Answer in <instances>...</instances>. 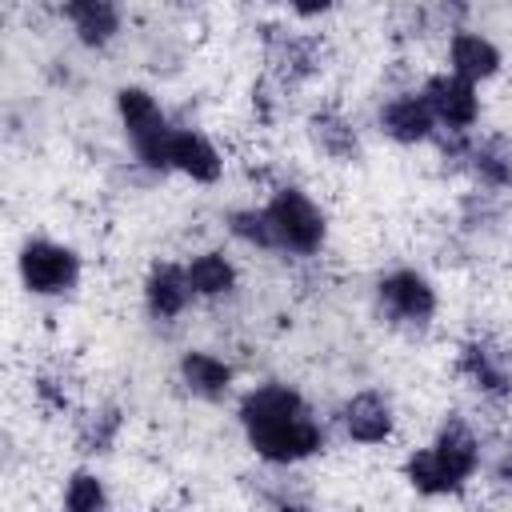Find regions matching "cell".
<instances>
[{
  "label": "cell",
  "mask_w": 512,
  "mask_h": 512,
  "mask_svg": "<svg viewBox=\"0 0 512 512\" xmlns=\"http://www.w3.org/2000/svg\"><path fill=\"white\" fill-rule=\"evenodd\" d=\"M236 424L252 456L268 468H300L328 448V428L312 400L288 380H260L240 392Z\"/></svg>",
  "instance_id": "cell-1"
},
{
  "label": "cell",
  "mask_w": 512,
  "mask_h": 512,
  "mask_svg": "<svg viewBox=\"0 0 512 512\" xmlns=\"http://www.w3.org/2000/svg\"><path fill=\"white\" fill-rule=\"evenodd\" d=\"M484 468V440L460 412L444 416L428 444H416L400 460V480L420 500H452L472 488Z\"/></svg>",
  "instance_id": "cell-2"
},
{
  "label": "cell",
  "mask_w": 512,
  "mask_h": 512,
  "mask_svg": "<svg viewBox=\"0 0 512 512\" xmlns=\"http://www.w3.org/2000/svg\"><path fill=\"white\" fill-rule=\"evenodd\" d=\"M112 112H116V124L136 156L140 168H148L152 176H168V136H172V120L160 104V96L148 88V84H120L112 92Z\"/></svg>",
  "instance_id": "cell-3"
},
{
  "label": "cell",
  "mask_w": 512,
  "mask_h": 512,
  "mask_svg": "<svg viewBox=\"0 0 512 512\" xmlns=\"http://www.w3.org/2000/svg\"><path fill=\"white\" fill-rule=\"evenodd\" d=\"M260 208L268 216L276 252L312 260L328 248V212L304 184H276Z\"/></svg>",
  "instance_id": "cell-4"
},
{
  "label": "cell",
  "mask_w": 512,
  "mask_h": 512,
  "mask_svg": "<svg viewBox=\"0 0 512 512\" xmlns=\"http://www.w3.org/2000/svg\"><path fill=\"white\" fill-rule=\"evenodd\" d=\"M16 280L32 300H64L84 280V256L56 236H24L16 248Z\"/></svg>",
  "instance_id": "cell-5"
},
{
  "label": "cell",
  "mask_w": 512,
  "mask_h": 512,
  "mask_svg": "<svg viewBox=\"0 0 512 512\" xmlns=\"http://www.w3.org/2000/svg\"><path fill=\"white\" fill-rule=\"evenodd\" d=\"M372 296H376L380 316L392 328L424 332L440 316V292H436L432 276L424 268H412V264H396V268L380 272Z\"/></svg>",
  "instance_id": "cell-6"
},
{
  "label": "cell",
  "mask_w": 512,
  "mask_h": 512,
  "mask_svg": "<svg viewBox=\"0 0 512 512\" xmlns=\"http://www.w3.org/2000/svg\"><path fill=\"white\" fill-rule=\"evenodd\" d=\"M456 376L484 404L512 400V348L496 336H468L456 348Z\"/></svg>",
  "instance_id": "cell-7"
},
{
  "label": "cell",
  "mask_w": 512,
  "mask_h": 512,
  "mask_svg": "<svg viewBox=\"0 0 512 512\" xmlns=\"http://www.w3.org/2000/svg\"><path fill=\"white\" fill-rule=\"evenodd\" d=\"M416 88H420V96H424V104H428V112H432V120H436L440 132H448V136H472L480 128V120H484V96H480L476 84H468V80H460V76H452V72L440 68V72H428Z\"/></svg>",
  "instance_id": "cell-8"
},
{
  "label": "cell",
  "mask_w": 512,
  "mask_h": 512,
  "mask_svg": "<svg viewBox=\"0 0 512 512\" xmlns=\"http://www.w3.org/2000/svg\"><path fill=\"white\" fill-rule=\"evenodd\" d=\"M336 428L356 448H384L400 428L396 400L384 388H356L336 408Z\"/></svg>",
  "instance_id": "cell-9"
},
{
  "label": "cell",
  "mask_w": 512,
  "mask_h": 512,
  "mask_svg": "<svg viewBox=\"0 0 512 512\" xmlns=\"http://www.w3.org/2000/svg\"><path fill=\"white\" fill-rule=\"evenodd\" d=\"M264 56H268V76L280 80L284 88H296L324 72L328 44L312 28H272L264 36Z\"/></svg>",
  "instance_id": "cell-10"
},
{
  "label": "cell",
  "mask_w": 512,
  "mask_h": 512,
  "mask_svg": "<svg viewBox=\"0 0 512 512\" xmlns=\"http://www.w3.org/2000/svg\"><path fill=\"white\" fill-rule=\"evenodd\" d=\"M168 172L188 180V184L212 188V184L224 180L228 156L216 144V136L204 132L200 124H176L172 136H168Z\"/></svg>",
  "instance_id": "cell-11"
},
{
  "label": "cell",
  "mask_w": 512,
  "mask_h": 512,
  "mask_svg": "<svg viewBox=\"0 0 512 512\" xmlns=\"http://www.w3.org/2000/svg\"><path fill=\"white\" fill-rule=\"evenodd\" d=\"M444 72L468 80V84H488L504 72V48L480 32V28H468V24H456L448 28L444 36Z\"/></svg>",
  "instance_id": "cell-12"
},
{
  "label": "cell",
  "mask_w": 512,
  "mask_h": 512,
  "mask_svg": "<svg viewBox=\"0 0 512 512\" xmlns=\"http://www.w3.org/2000/svg\"><path fill=\"white\" fill-rule=\"evenodd\" d=\"M140 304H144L148 320H156V324H176V320L196 304L184 260H164V256H156V260L144 268Z\"/></svg>",
  "instance_id": "cell-13"
},
{
  "label": "cell",
  "mask_w": 512,
  "mask_h": 512,
  "mask_svg": "<svg viewBox=\"0 0 512 512\" xmlns=\"http://www.w3.org/2000/svg\"><path fill=\"white\" fill-rule=\"evenodd\" d=\"M376 128L384 140H392L400 148H420V144H432L440 136L420 88H400V92L384 96L376 108Z\"/></svg>",
  "instance_id": "cell-14"
},
{
  "label": "cell",
  "mask_w": 512,
  "mask_h": 512,
  "mask_svg": "<svg viewBox=\"0 0 512 512\" xmlns=\"http://www.w3.org/2000/svg\"><path fill=\"white\" fill-rule=\"evenodd\" d=\"M176 384L200 404H220L236 392V364L212 348H184L176 360Z\"/></svg>",
  "instance_id": "cell-15"
},
{
  "label": "cell",
  "mask_w": 512,
  "mask_h": 512,
  "mask_svg": "<svg viewBox=\"0 0 512 512\" xmlns=\"http://www.w3.org/2000/svg\"><path fill=\"white\" fill-rule=\"evenodd\" d=\"M304 136L312 144L316 156H324L328 164H356L360 160V128L356 120L336 108V104H324V108H312L308 120H304Z\"/></svg>",
  "instance_id": "cell-16"
},
{
  "label": "cell",
  "mask_w": 512,
  "mask_h": 512,
  "mask_svg": "<svg viewBox=\"0 0 512 512\" xmlns=\"http://www.w3.org/2000/svg\"><path fill=\"white\" fill-rule=\"evenodd\" d=\"M460 140V164L484 192L512 188V140L500 132L488 136H456Z\"/></svg>",
  "instance_id": "cell-17"
},
{
  "label": "cell",
  "mask_w": 512,
  "mask_h": 512,
  "mask_svg": "<svg viewBox=\"0 0 512 512\" xmlns=\"http://www.w3.org/2000/svg\"><path fill=\"white\" fill-rule=\"evenodd\" d=\"M60 20L72 28L76 44L92 48V52L112 48L124 32V8L112 0H68L60 8Z\"/></svg>",
  "instance_id": "cell-18"
},
{
  "label": "cell",
  "mask_w": 512,
  "mask_h": 512,
  "mask_svg": "<svg viewBox=\"0 0 512 512\" xmlns=\"http://www.w3.org/2000/svg\"><path fill=\"white\" fill-rule=\"evenodd\" d=\"M188 284H192V296L204 300V304H220V300H232L236 288H240V264L232 252L224 248H196L188 260Z\"/></svg>",
  "instance_id": "cell-19"
},
{
  "label": "cell",
  "mask_w": 512,
  "mask_h": 512,
  "mask_svg": "<svg viewBox=\"0 0 512 512\" xmlns=\"http://www.w3.org/2000/svg\"><path fill=\"white\" fill-rule=\"evenodd\" d=\"M124 436V408L116 400H96L72 416V440L84 456H108Z\"/></svg>",
  "instance_id": "cell-20"
},
{
  "label": "cell",
  "mask_w": 512,
  "mask_h": 512,
  "mask_svg": "<svg viewBox=\"0 0 512 512\" xmlns=\"http://www.w3.org/2000/svg\"><path fill=\"white\" fill-rule=\"evenodd\" d=\"M56 512H112L108 480L92 464H76L60 480V504Z\"/></svg>",
  "instance_id": "cell-21"
},
{
  "label": "cell",
  "mask_w": 512,
  "mask_h": 512,
  "mask_svg": "<svg viewBox=\"0 0 512 512\" xmlns=\"http://www.w3.org/2000/svg\"><path fill=\"white\" fill-rule=\"evenodd\" d=\"M224 228L236 244L252 248V252H276L272 244V228H268V216L260 204H240V208H228L224 212Z\"/></svg>",
  "instance_id": "cell-22"
},
{
  "label": "cell",
  "mask_w": 512,
  "mask_h": 512,
  "mask_svg": "<svg viewBox=\"0 0 512 512\" xmlns=\"http://www.w3.org/2000/svg\"><path fill=\"white\" fill-rule=\"evenodd\" d=\"M32 400H36L40 412H48V416L72 412V388H68L64 372H52V368L36 372V376H32Z\"/></svg>",
  "instance_id": "cell-23"
},
{
  "label": "cell",
  "mask_w": 512,
  "mask_h": 512,
  "mask_svg": "<svg viewBox=\"0 0 512 512\" xmlns=\"http://www.w3.org/2000/svg\"><path fill=\"white\" fill-rule=\"evenodd\" d=\"M268 512H316V504H312L304 492H296V488H280V492L268 500Z\"/></svg>",
  "instance_id": "cell-24"
},
{
  "label": "cell",
  "mask_w": 512,
  "mask_h": 512,
  "mask_svg": "<svg viewBox=\"0 0 512 512\" xmlns=\"http://www.w3.org/2000/svg\"><path fill=\"white\" fill-rule=\"evenodd\" d=\"M492 476H496L500 484H512V436L500 444V452H496V460H492Z\"/></svg>",
  "instance_id": "cell-25"
},
{
  "label": "cell",
  "mask_w": 512,
  "mask_h": 512,
  "mask_svg": "<svg viewBox=\"0 0 512 512\" xmlns=\"http://www.w3.org/2000/svg\"><path fill=\"white\" fill-rule=\"evenodd\" d=\"M152 512H160V508H152Z\"/></svg>",
  "instance_id": "cell-26"
}]
</instances>
